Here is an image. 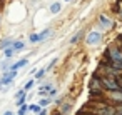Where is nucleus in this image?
I'll return each mask as SVG.
<instances>
[{
	"instance_id": "obj_24",
	"label": "nucleus",
	"mask_w": 122,
	"mask_h": 115,
	"mask_svg": "<svg viewBox=\"0 0 122 115\" xmlns=\"http://www.w3.org/2000/svg\"><path fill=\"white\" fill-rule=\"evenodd\" d=\"M24 95H27V92H25L24 88H20V90L15 93V98H20V97H24Z\"/></svg>"
},
{
	"instance_id": "obj_15",
	"label": "nucleus",
	"mask_w": 122,
	"mask_h": 115,
	"mask_svg": "<svg viewBox=\"0 0 122 115\" xmlns=\"http://www.w3.org/2000/svg\"><path fill=\"white\" fill-rule=\"evenodd\" d=\"M80 38H82V32H77V34H75V35L70 38V45H75V43H77Z\"/></svg>"
},
{
	"instance_id": "obj_4",
	"label": "nucleus",
	"mask_w": 122,
	"mask_h": 115,
	"mask_svg": "<svg viewBox=\"0 0 122 115\" xmlns=\"http://www.w3.org/2000/svg\"><path fill=\"white\" fill-rule=\"evenodd\" d=\"M109 97H110V100L115 102L117 105H122V88H119V90H115V92H110Z\"/></svg>"
},
{
	"instance_id": "obj_21",
	"label": "nucleus",
	"mask_w": 122,
	"mask_h": 115,
	"mask_svg": "<svg viewBox=\"0 0 122 115\" xmlns=\"http://www.w3.org/2000/svg\"><path fill=\"white\" fill-rule=\"evenodd\" d=\"M25 100H27V95H24V97L17 98V107H22V105H25Z\"/></svg>"
},
{
	"instance_id": "obj_12",
	"label": "nucleus",
	"mask_w": 122,
	"mask_h": 115,
	"mask_svg": "<svg viewBox=\"0 0 122 115\" xmlns=\"http://www.w3.org/2000/svg\"><path fill=\"white\" fill-rule=\"evenodd\" d=\"M60 10H62V5H60L59 2H55V4L50 5V14H59Z\"/></svg>"
},
{
	"instance_id": "obj_2",
	"label": "nucleus",
	"mask_w": 122,
	"mask_h": 115,
	"mask_svg": "<svg viewBox=\"0 0 122 115\" xmlns=\"http://www.w3.org/2000/svg\"><path fill=\"white\" fill-rule=\"evenodd\" d=\"M100 40H102V34H100V32H97V30L89 32V34H87V37H85V42H87L89 45H95V43H99Z\"/></svg>"
},
{
	"instance_id": "obj_23",
	"label": "nucleus",
	"mask_w": 122,
	"mask_h": 115,
	"mask_svg": "<svg viewBox=\"0 0 122 115\" xmlns=\"http://www.w3.org/2000/svg\"><path fill=\"white\" fill-rule=\"evenodd\" d=\"M57 60H59V58H52V60H50V62H49V65H47V67H45V68H47V72H49V70H50V68H52V67H54V65H55V63H57Z\"/></svg>"
},
{
	"instance_id": "obj_17",
	"label": "nucleus",
	"mask_w": 122,
	"mask_h": 115,
	"mask_svg": "<svg viewBox=\"0 0 122 115\" xmlns=\"http://www.w3.org/2000/svg\"><path fill=\"white\" fill-rule=\"evenodd\" d=\"M14 53H15V50L10 47V48H7V50H4V55H5V58H12L14 57Z\"/></svg>"
},
{
	"instance_id": "obj_3",
	"label": "nucleus",
	"mask_w": 122,
	"mask_h": 115,
	"mask_svg": "<svg viewBox=\"0 0 122 115\" xmlns=\"http://www.w3.org/2000/svg\"><path fill=\"white\" fill-rule=\"evenodd\" d=\"M15 77H17V70H9V72L4 73V77L0 78V82H2V85H12Z\"/></svg>"
},
{
	"instance_id": "obj_28",
	"label": "nucleus",
	"mask_w": 122,
	"mask_h": 115,
	"mask_svg": "<svg viewBox=\"0 0 122 115\" xmlns=\"http://www.w3.org/2000/svg\"><path fill=\"white\" fill-rule=\"evenodd\" d=\"M120 17H122V12H120Z\"/></svg>"
},
{
	"instance_id": "obj_7",
	"label": "nucleus",
	"mask_w": 122,
	"mask_h": 115,
	"mask_svg": "<svg viewBox=\"0 0 122 115\" xmlns=\"http://www.w3.org/2000/svg\"><path fill=\"white\" fill-rule=\"evenodd\" d=\"M52 90H55V88H54V85H50V83H45V85H42V87L39 88V93H40V95H44V93H47V95H49Z\"/></svg>"
},
{
	"instance_id": "obj_10",
	"label": "nucleus",
	"mask_w": 122,
	"mask_h": 115,
	"mask_svg": "<svg viewBox=\"0 0 122 115\" xmlns=\"http://www.w3.org/2000/svg\"><path fill=\"white\" fill-rule=\"evenodd\" d=\"M24 47H25V42H24V40H15V42H14V45H12V48H14L15 52L24 50Z\"/></svg>"
},
{
	"instance_id": "obj_5",
	"label": "nucleus",
	"mask_w": 122,
	"mask_h": 115,
	"mask_svg": "<svg viewBox=\"0 0 122 115\" xmlns=\"http://www.w3.org/2000/svg\"><path fill=\"white\" fill-rule=\"evenodd\" d=\"M25 65H29V58H20L19 62H15V63L10 67V70H19V68H22V67H25Z\"/></svg>"
},
{
	"instance_id": "obj_19",
	"label": "nucleus",
	"mask_w": 122,
	"mask_h": 115,
	"mask_svg": "<svg viewBox=\"0 0 122 115\" xmlns=\"http://www.w3.org/2000/svg\"><path fill=\"white\" fill-rule=\"evenodd\" d=\"M50 102H52V98L45 97V98H42V100L39 102V105H40V107H47V105H50Z\"/></svg>"
},
{
	"instance_id": "obj_13",
	"label": "nucleus",
	"mask_w": 122,
	"mask_h": 115,
	"mask_svg": "<svg viewBox=\"0 0 122 115\" xmlns=\"http://www.w3.org/2000/svg\"><path fill=\"white\" fill-rule=\"evenodd\" d=\"M45 73H47V68H40V70L34 72V78H35V80H40V78H42Z\"/></svg>"
},
{
	"instance_id": "obj_8",
	"label": "nucleus",
	"mask_w": 122,
	"mask_h": 115,
	"mask_svg": "<svg viewBox=\"0 0 122 115\" xmlns=\"http://www.w3.org/2000/svg\"><path fill=\"white\" fill-rule=\"evenodd\" d=\"M14 45V40L12 38H4L2 42H0V50H7Z\"/></svg>"
},
{
	"instance_id": "obj_22",
	"label": "nucleus",
	"mask_w": 122,
	"mask_h": 115,
	"mask_svg": "<svg viewBox=\"0 0 122 115\" xmlns=\"http://www.w3.org/2000/svg\"><path fill=\"white\" fill-rule=\"evenodd\" d=\"M30 42L32 43H39V34H32L30 35Z\"/></svg>"
},
{
	"instance_id": "obj_6",
	"label": "nucleus",
	"mask_w": 122,
	"mask_h": 115,
	"mask_svg": "<svg viewBox=\"0 0 122 115\" xmlns=\"http://www.w3.org/2000/svg\"><path fill=\"white\" fill-rule=\"evenodd\" d=\"M99 24H100L104 29H110V27H112V22H110L105 15H100V17H99Z\"/></svg>"
},
{
	"instance_id": "obj_9",
	"label": "nucleus",
	"mask_w": 122,
	"mask_h": 115,
	"mask_svg": "<svg viewBox=\"0 0 122 115\" xmlns=\"http://www.w3.org/2000/svg\"><path fill=\"white\" fill-rule=\"evenodd\" d=\"M52 32H54L52 29H45V30H42V32L39 34V42H44L49 35H52Z\"/></svg>"
},
{
	"instance_id": "obj_26",
	"label": "nucleus",
	"mask_w": 122,
	"mask_h": 115,
	"mask_svg": "<svg viewBox=\"0 0 122 115\" xmlns=\"http://www.w3.org/2000/svg\"><path fill=\"white\" fill-rule=\"evenodd\" d=\"M39 115H47V110H42V112H40Z\"/></svg>"
},
{
	"instance_id": "obj_27",
	"label": "nucleus",
	"mask_w": 122,
	"mask_h": 115,
	"mask_svg": "<svg viewBox=\"0 0 122 115\" xmlns=\"http://www.w3.org/2000/svg\"><path fill=\"white\" fill-rule=\"evenodd\" d=\"M65 2H70V0H65Z\"/></svg>"
},
{
	"instance_id": "obj_18",
	"label": "nucleus",
	"mask_w": 122,
	"mask_h": 115,
	"mask_svg": "<svg viewBox=\"0 0 122 115\" xmlns=\"http://www.w3.org/2000/svg\"><path fill=\"white\" fill-rule=\"evenodd\" d=\"M29 112V105L25 103V105H22V107H19V112H17V115H25Z\"/></svg>"
},
{
	"instance_id": "obj_25",
	"label": "nucleus",
	"mask_w": 122,
	"mask_h": 115,
	"mask_svg": "<svg viewBox=\"0 0 122 115\" xmlns=\"http://www.w3.org/2000/svg\"><path fill=\"white\" fill-rule=\"evenodd\" d=\"M4 115H17V113H14L12 110H5V112H4Z\"/></svg>"
},
{
	"instance_id": "obj_1",
	"label": "nucleus",
	"mask_w": 122,
	"mask_h": 115,
	"mask_svg": "<svg viewBox=\"0 0 122 115\" xmlns=\"http://www.w3.org/2000/svg\"><path fill=\"white\" fill-rule=\"evenodd\" d=\"M102 87H104V90H107L109 93L119 90V88H120L119 77H114V75H104V77H102Z\"/></svg>"
},
{
	"instance_id": "obj_20",
	"label": "nucleus",
	"mask_w": 122,
	"mask_h": 115,
	"mask_svg": "<svg viewBox=\"0 0 122 115\" xmlns=\"http://www.w3.org/2000/svg\"><path fill=\"white\" fill-rule=\"evenodd\" d=\"M9 65H10V67L14 65V63H12V58H5V62H4V63H0V68H4V70H5Z\"/></svg>"
},
{
	"instance_id": "obj_16",
	"label": "nucleus",
	"mask_w": 122,
	"mask_h": 115,
	"mask_svg": "<svg viewBox=\"0 0 122 115\" xmlns=\"http://www.w3.org/2000/svg\"><path fill=\"white\" fill-rule=\"evenodd\" d=\"M70 108H72V105H70V103H64V105L60 107V110H59V112H60L62 115H65L67 112H70Z\"/></svg>"
},
{
	"instance_id": "obj_11",
	"label": "nucleus",
	"mask_w": 122,
	"mask_h": 115,
	"mask_svg": "<svg viewBox=\"0 0 122 115\" xmlns=\"http://www.w3.org/2000/svg\"><path fill=\"white\" fill-rule=\"evenodd\" d=\"M42 110H44V108H42L39 103H32V105H29V112H34L35 115H39Z\"/></svg>"
},
{
	"instance_id": "obj_14",
	"label": "nucleus",
	"mask_w": 122,
	"mask_h": 115,
	"mask_svg": "<svg viewBox=\"0 0 122 115\" xmlns=\"http://www.w3.org/2000/svg\"><path fill=\"white\" fill-rule=\"evenodd\" d=\"M35 82H37L35 78H32V80H29V82H27V83L24 85V90H25V92H29V90H32V88L35 87Z\"/></svg>"
}]
</instances>
